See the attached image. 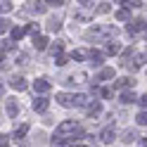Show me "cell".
<instances>
[{
	"instance_id": "17",
	"label": "cell",
	"mask_w": 147,
	"mask_h": 147,
	"mask_svg": "<svg viewBox=\"0 0 147 147\" xmlns=\"http://www.w3.org/2000/svg\"><path fill=\"white\" fill-rule=\"evenodd\" d=\"M116 19L119 22H128V19H131V10H128V7H121V10L116 12Z\"/></svg>"
},
{
	"instance_id": "20",
	"label": "cell",
	"mask_w": 147,
	"mask_h": 147,
	"mask_svg": "<svg viewBox=\"0 0 147 147\" xmlns=\"http://www.w3.org/2000/svg\"><path fill=\"white\" fill-rule=\"evenodd\" d=\"M121 52V45H119L116 40L114 43H107V55H119Z\"/></svg>"
},
{
	"instance_id": "6",
	"label": "cell",
	"mask_w": 147,
	"mask_h": 147,
	"mask_svg": "<svg viewBox=\"0 0 147 147\" xmlns=\"http://www.w3.org/2000/svg\"><path fill=\"white\" fill-rule=\"evenodd\" d=\"M142 29H145V22H142V19H131V22H128V26H126V31L131 33V36L140 33Z\"/></svg>"
},
{
	"instance_id": "22",
	"label": "cell",
	"mask_w": 147,
	"mask_h": 147,
	"mask_svg": "<svg viewBox=\"0 0 147 147\" xmlns=\"http://www.w3.org/2000/svg\"><path fill=\"white\" fill-rule=\"evenodd\" d=\"M90 62H93L95 67H100V64H102V52H97V50H93V52H90Z\"/></svg>"
},
{
	"instance_id": "1",
	"label": "cell",
	"mask_w": 147,
	"mask_h": 147,
	"mask_svg": "<svg viewBox=\"0 0 147 147\" xmlns=\"http://www.w3.org/2000/svg\"><path fill=\"white\" fill-rule=\"evenodd\" d=\"M114 36H116V26H112V24H97V26L86 31L88 40H107V43H112Z\"/></svg>"
},
{
	"instance_id": "38",
	"label": "cell",
	"mask_w": 147,
	"mask_h": 147,
	"mask_svg": "<svg viewBox=\"0 0 147 147\" xmlns=\"http://www.w3.org/2000/svg\"><path fill=\"white\" fill-rule=\"evenodd\" d=\"M3 95H5V86L0 83V97H3Z\"/></svg>"
},
{
	"instance_id": "23",
	"label": "cell",
	"mask_w": 147,
	"mask_h": 147,
	"mask_svg": "<svg viewBox=\"0 0 147 147\" xmlns=\"http://www.w3.org/2000/svg\"><path fill=\"white\" fill-rule=\"evenodd\" d=\"M133 83H135V81H131V78H119L114 86H116V88H131Z\"/></svg>"
},
{
	"instance_id": "28",
	"label": "cell",
	"mask_w": 147,
	"mask_h": 147,
	"mask_svg": "<svg viewBox=\"0 0 147 147\" xmlns=\"http://www.w3.org/2000/svg\"><path fill=\"white\" fill-rule=\"evenodd\" d=\"M26 31H29L33 38H38V24H29V26H26Z\"/></svg>"
},
{
	"instance_id": "12",
	"label": "cell",
	"mask_w": 147,
	"mask_h": 147,
	"mask_svg": "<svg viewBox=\"0 0 147 147\" xmlns=\"http://www.w3.org/2000/svg\"><path fill=\"white\" fill-rule=\"evenodd\" d=\"M48 38H45V36H38V38H33V48L36 50H48Z\"/></svg>"
},
{
	"instance_id": "32",
	"label": "cell",
	"mask_w": 147,
	"mask_h": 147,
	"mask_svg": "<svg viewBox=\"0 0 147 147\" xmlns=\"http://www.w3.org/2000/svg\"><path fill=\"white\" fill-rule=\"evenodd\" d=\"M100 95L107 100V97H112V95H114V90H112V88H100Z\"/></svg>"
},
{
	"instance_id": "39",
	"label": "cell",
	"mask_w": 147,
	"mask_h": 147,
	"mask_svg": "<svg viewBox=\"0 0 147 147\" xmlns=\"http://www.w3.org/2000/svg\"><path fill=\"white\" fill-rule=\"evenodd\" d=\"M3 59H5V55H3V50H0V62H3Z\"/></svg>"
},
{
	"instance_id": "18",
	"label": "cell",
	"mask_w": 147,
	"mask_h": 147,
	"mask_svg": "<svg viewBox=\"0 0 147 147\" xmlns=\"http://www.w3.org/2000/svg\"><path fill=\"white\" fill-rule=\"evenodd\" d=\"M86 57H90V52H86V50H74L71 52V59H76V62H83Z\"/></svg>"
},
{
	"instance_id": "16",
	"label": "cell",
	"mask_w": 147,
	"mask_h": 147,
	"mask_svg": "<svg viewBox=\"0 0 147 147\" xmlns=\"http://www.w3.org/2000/svg\"><path fill=\"white\" fill-rule=\"evenodd\" d=\"M145 62H147V55H145V52H138V55H135V64H128V67H131V69H138V67H142Z\"/></svg>"
},
{
	"instance_id": "31",
	"label": "cell",
	"mask_w": 147,
	"mask_h": 147,
	"mask_svg": "<svg viewBox=\"0 0 147 147\" xmlns=\"http://www.w3.org/2000/svg\"><path fill=\"white\" fill-rule=\"evenodd\" d=\"M0 12H12V3L3 0V3H0Z\"/></svg>"
},
{
	"instance_id": "3",
	"label": "cell",
	"mask_w": 147,
	"mask_h": 147,
	"mask_svg": "<svg viewBox=\"0 0 147 147\" xmlns=\"http://www.w3.org/2000/svg\"><path fill=\"white\" fill-rule=\"evenodd\" d=\"M95 12H97V7H95L93 3H81V7L76 10V14H74V17H76L78 22H90V19L95 17Z\"/></svg>"
},
{
	"instance_id": "15",
	"label": "cell",
	"mask_w": 147,
	"mask_h": 147,
	"mask_svg": "<svg viewBox=\"0 0 147 147\" xmlns=\"http://www.w3.org/2000/svg\"><path fill=\"white\" fill-rule=\"evenodd\" d=\"M86 78H88V74L78 71V74H74V76H69V78H67V83H83Z\"/></svg>"
},
{
	"instance_id": "24",
	"label": "cell",
	"mask_w": 147,
	"mask_h": 147,
	"mask_svg": "<svg viewBox=\"0 0 147 147\" xmlns=\"http://www.w3.org/2000/svg\"><path fill=\"white\" fill-rule=\"evenodd\" d=\"M50 50H52V55H55V57H59V55H62V50H64V43H59V40H57Z\"/></svg>"
},
{
	"instance_id": "33",
	"label": "cell",
	"mask_w": 147,
	"mask_h": 147,
	"mask_svg": "<svg viewBox=\"0 0 147 147\" xmlns=\"http://www.w3.org/2000/svg\"><path fill=\"white\" fill-rule=\"evenodd\" d=\"M112 7H109V3H100V7H97V12L100 14H105V12H109Z\"/></svg>"
},
{
	"instance_id": "21",
	"label": "cell",
	"mask_w": 147,
	"mask_h": 147,
	"mask_svg": "<svg viewBox=\"0 0 147 147\" xmlns=\"http://www.w3.org/2000/svg\"><path fill=\"white\" fill-rule=\"evenodd\" d=\"M17 112H19L17 102H14V100H7V114H10V116H17Z\"/></svg>"
},
{
	"instance_id": "14",
	"label": "cell",
	"mask_w": 147,
	"mask_h": 147,
	"mask_svg": "<svg viewBox=\"0 0 147 147\" xmlns=\"http://www.w3.org/2000/svg\"><path fill=\"white\" fill-rule=\"evenodd\" d=\"M121 102L123 105H131V102H138V97H135V93H131V90H123V93H121Z\"/></svg>"
},
{
	"instance_id": "26",
	"label": "cell",
	"mask_w": 147,
	"mask_h": 147,
	"mask_svg": "<svg viewBox=\"0 0 147 147\" xmlns=\"http://www.w3.org/2000/svg\"><path fill=\"white\" fill-rule=\"evenodd\" d=\"M135 121H138V126H147V112H140L135 116Z\"/></svg>"
},
{
	"instance_id": "36",
	"label": "cell",
	"mask_w": 147,
	"mask_h": 147,
	"mask_svg": "<svg viewBox=\"0 0 147 147\" xmlns=\"http://www.w3.org/2000/svg\"><path fill=\"white\" fill-rule=\"evenodd\" d=\"M10 145V140H7V135H0V147H7Z\"/></svg>"
},
{
	"instance_id": "2",
	"label": "cell",
	"mask_w": 147,
	"mask_h": 147,
	"mask_svg": "<svg viewBox=\"0 0 147 147\" xmlns=\"http://www.w3.org/2000/svg\"><path fill=\"white\" fill-rule=\"evenodd\" d=\"M78 133H81L78 121H71V119H69V121H62V123L57 126V131H55V138H52V140H55V145H57V142H64L67 138H71V140H74Z\"/></svg>"
},
{
	"instance_id": "5",
	"label": "cell",
	"mask_w": 147,
	"mask_h": 147,
	"mask_svg": "<svg viewBox=\"0 0 147 147\" xmlns=\"http://www.w3.org/2000/svg\"><path fill=\"white\" fill-rule=\"evenodd\" d=\"M114 138H116V133H114V126H107V128H102V133H100V140H102L105 145H112V142H114Z\"/></svg>"
},
{
	"instance_id": "10",
	"label": "cell",
	"mask_w": 147,
	"mask_h": 147,
	"mask_svg": "<svg viewBox=\"0 0 147 147\" xmlns=\"http://www.w3.org/2000/svg\"><path fill=\"white\" fill-rule=\"evenodd\" d=\"M24 33H26V29H24V26H12V29H10L12 43H14V40H22V38H24Z\"/></svg>"
},
{
	"instance_id": "7",
	"label": "cell",
	"mask_w": 147,
	"mask_h": 147,
	"mask_svg": "<svg viewBox=\"0 0 147 147\" xmlns=\"http://www.w3.org/2000/svg\"><path fill=\"white\" fill-rule=\"evenodd\" d=\"M86 114H88L90 119L100 116V114H102V105H100V102H90V105L86 107Z\"/></svg>"
},
{
	"instance_id": "37",
	"label": "cell",
	"mask_w": 147,
	"mask_h": 147,
	"mask_svg": "<svg viewBox=\"0 0 147 147\" xmlns=\"http://www.w3.org/2000/svg\"><path fill=\"white\" fill-rule=\"evenodd\" d=\"M138 147H147V138H140V140H138Z\"/></svg>"
},
{
	"instance_id": "30",
	"label": "cell",
	"mask_w": 147,
	"mask_h": 147,
	"mask_svg": "<svg viewBox=\"0 0 147 147\" xmlns=\"http://www.w3.org/2000/svg\"><path fill=\"white\" fill-rule=\"evenodd\" d=\"M135 138H140V135H138L135 131H126V138H123V140H126V142H133Z\"/></svg>"
},
{
	"instance_id": "9",
	"label": "cell",
	"mask_w": 147,
	"mask_h": 147,
	"mask_svg": "<svg viewBox=\"0 0 147 147\" xmlns=\"http://www.w3.org/2000/svg\"><path fill=\"white\" fill-rule=\"evenodd\" d=\"M26 133H29V123L17 126V128H14V140H17V142H19V140H24V138H26Z\"/></svg>"
},
{
	"instance_id": "40",
	"label": "cell",
	"mask_w": 147,
	"mask_h": 147,
	"mask_svg": "<svg viewBox=\"0 0 147 147\" xmlns=\"http://www.w3.org/2000/svg\"><path fill=\"white\" fill-rule=\"evenodd\" d=\"M74 147H86V145H74Z\"/></svg>"
},
{
	"instance_id": "8",
	"label": "cell",
	"mask_w": 147,
	"mask_h": 147,
	"mask_svg": "<svg viewBox=\"0 0 147 147\" xmlns=\"http://www.w3.org/2000/svg\"><path fill=\"white\" fill-rule=\"evenodd\" d=\"M57 102H59L62 107H74V95H69V93H57Z\"/></svg>"
},
{
	"instance_id": "35",
	"label": "cell",
	"mask_w": 147,
	"mask_h": 147,
	"mask_svg": "<svg viewBox=\"0 0 147 147\" xmlns=\"http://www.w3.org/2000/svg\"><path fill=\"white\" fill-rule=\"evenodd\" d=\"M138 102H140V107H142L145 112H147V93H145L142 97H138Z\"/></svg>"
},
{
	"instance_id": "29",
	"label": "cell",
	"mask_w": 147,
	"mask_h": 147,
	"mask_svg": "<svg viewBox=\"0 0 147 147\" xmlns=\"http://www.w3.org/2000/svg\"><path fill=\"white\" fill-rule=\"evenodd\" d=\"M48 29H50V31H59V29H62V24H59L57 19H50V24H48Z\"/></svg>"
},
{
	"instance_id": "13",
	"label": "cell",
	"mask_w": 147,
	"mask_h": 147,
	"mask_svg": "<svg viewBox=\"0 0 147 147\" xmlns=\"http://www.w3.org/2000/svg\"><path fill=\"white\" fill-rule=\"evenodd\" d=\"M33 109L36 112H45V109H48V100L45 97H36L33 100Z\"/></svg>"
},
{
	"instance_id": "4",
	"label": "cell",
	"mask_w": 147,
	"mask_h": 147,
	"mask_svg": "<svg viewBox=\"0 0 147 147\" xmlns=\"http://www.w3.org/2000/svg\"><path fill=\"white\" fill-rule=\"evenodd\" d=\"M33 90H36V95H45V93H50V81H48V78H38V81H33Z\"/></svg>"
},
{
	"instance_id": "11",
	"label": "cell",
	"mask_w": 147,
	"mask_h": 147,
	"mask_svg": "<svg viewBox=\"0 0 147 147\" xmlns=\"http://www.w3.org/2000/svg\"><path fill=\"white\" fill-rule=\"evenodd\" d=\"M10 86H12L14 90H26V78H24V76H14V78L10 81Z\"/></svg>"
},
{
	"instance_id": "34",
	"label": "cell",
	"mask_w": 147,
	"mask_h": 147,
	"mask_svg": "<svg viewBox=\"0 0 147 147\" xmlns=\"http://www.w3.org/2000/svg\"><path fill=\"white\" fill-rule=\"evenodd\" d=\"M55 64H57V67H64V64H67V57H64V55H59V57H55Z\"/></svg>"
},
{
	"instance_id": "19",
	"label": "cell",
	"mask_w": 147,
	"mask_h": 147,
	"mask_svg": "<svg viewBox=\"0 0 147 147\" xmlns=\"http://www.w3.org/2000/svg\"><path fill=\"white\" fill-rule=\"evenodd\" d=\"M107 78H114V69H102V71L97 74L95 81H107Z\"/></svg>"
},
{
	"instance_id": "25",
	"label": "cell",
	"mask_w": 147,
	"mask_h": 147,
	"mask_svg": "<svg viewBox=\"0 0 147 147\" xmlns=\"http://www.w3.org/2000/svg\"><path fill=\"white\" fill-rule=\"evenodd\" d=\"M31 5H33L31 10H33V12H38V14H43L45 10H48V7H45V3H31Z\"/></svg>"
},
{
	"instance_id": "27",
	"label": "cell",
	"mask_w": 147,
	"mask_h": 147,
	"mask_svg": "<svg viewBox=\"0 0 147 147\" xmlns=\"http://www.w3.org/2000/svg\"><path fill=\"white\" fill-rule=\"evenodd\" d=\"M12 26H10V22L7 19H3V17H0V33H5V31H10Z\"/></svg>"
}]
</instances>
